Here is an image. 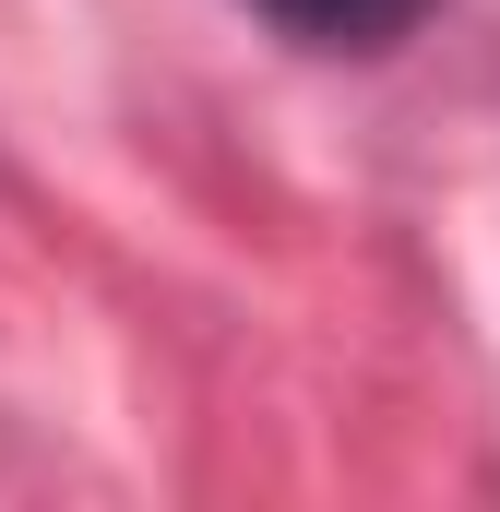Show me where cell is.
<instances>
[{
    "label": "cell",
    "instance_id": "cell-1",
    "mask_svg": "<svg viewBox=\"0 0 500 512\" xmlns=\"http://www.w3.org/2000/svg\"><path fill=\"white\" fill-rule=\"evenodd\" d=\"M262 12L286 48H310V60H381V48H405L441 0H239Z\"/></svg>",
    "mask_w": 500,
    "mask_h": 512
}]
</instances>
